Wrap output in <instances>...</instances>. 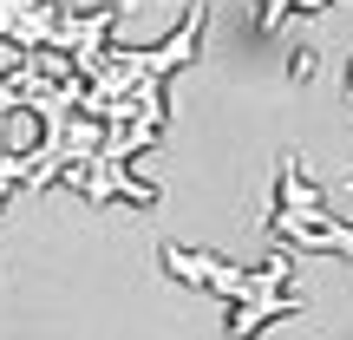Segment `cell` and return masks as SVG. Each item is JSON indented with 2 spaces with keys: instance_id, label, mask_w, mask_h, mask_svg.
<instances>
[{
  "instance_id": "6da1fadb",
  "label": "cell",
  "mask_w": 353,
  "mask_h": 340,
  "mask_svg": "<svg viewBox=\"0 0 353 340\" xmlns=\"http://www.w3.org/2000/svg\"><path fill=\"white\" fill-rule=\"evenodd\" d=\"M164 268H170L176 281H196V288L236 301V328H229L236 340L262 334L268 321H281V314H294V321L307 314V308L288 294V281H294V249H275L262 268H236V262H223V255H210V249H176V242H164Z\"/></svg>"
},
{
  "instance_id": "7a4b0ae2",
  "label": "cell",
  "mask_w": 353,
  "mask_h": 340,
  "mask_svg": "<svg viewBox=\"0 0 353 340\" xmlns=\"http://www.w3.org/2000/svg\"><path fill=\"white\" fill-rule=\"evenodd\" d=\"M26 183V151H0V203Z\"/></svg>"
}]
</instances>
